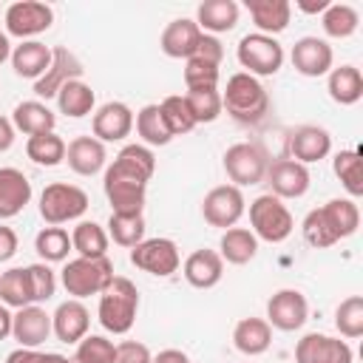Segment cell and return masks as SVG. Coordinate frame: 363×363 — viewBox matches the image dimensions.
<instances>
[{
  "instance_id": "1",
  "label": "cell",
  "mask_w": 363,
  "mask_h": 363,
  "mask_svg": "<svg viewBox=\"0 0 363 363\" xmlns=\"http://www.w3.org/2000/svg\"><path fill=\"white\" fill-rule=\"evenodd\" d=\"M156 173V156L147 145H125L108 164L102 190L111 213L142 216L147 199V182Z\"/></svg>"
},
{
  "instance_id": "2",
  "label": "cell",
  "mask_w": 363,
  "mask_h": 363,
  "mask_svg": "<svg viewBox=\"0 0 363 363\" xmlns=\"http://www.w3.org/2000/svg\"><path fill=\"white\" fill-rule=\"evenodd\" d=\"M136 312H139V289L130 278L125 275H113L111 284L99 292V323L105 332L111 335H125L130 332V326L136 323Z\"/></svg>"
},
{
  "instance_id": "3",
  "label": "cell",
  "mask_w": 363,
  "mask_h": 363,
  "mask_svg": "<svg viewBox=\"0 0 363 363\" xmlns=\"http://www.w3.org/2000/svg\"><path fill=\"white\" fill-rule=\"evenodd\" d=\"M221 108H227L235 122L255 125L269 113V94L252 74L238 71L227 79V88L221 91Z\"/></svg>"
},
{
  "instance_id": "4",
  "label": "cell",
  "mask_w": 363,
  "mask_h": 363,
  "mask_svg": "<svg viewBox=\"0 0 363 363\" xmlns=\"http://www.w3.org/2000/svg\"><path fill=\"white\" fill-rule=\"evenodd\" d=\"M113 278V264L111 258H71L62 272H60V281L65 286V292L77 301L88 298V295H99Z\"/></svg>"
},
{
  "instance_id": "5",
  "label": "cell",
  "mask_w": 363,
  "mask_h": 363,
  "mask_svg": "<svg viewBox=\"0 0 363 363\" xmlns=\"http://www.w3.org/2000/svg\"><path fill=\"white\" fill-rule=\"evenodd\" d=\"M250 227L255 238L267 244H281L292 235L295 218L281 199H275L272 193H264L255 201H250Z\"/></svg>"
},
{
  "instance_id": "6",
  "label": "cell",
  "mask_w": 363,
  "mask_h": 363,
  "mask_svg": "<svg viewBox=\"0 0 363 363\" xmlns=\"http://www.w3.org/2000/svg\"><path fill=\"white\" fill-rule=\"evenodd\" d=\"M88 210V193L68 182H51L40 193V216L45 224L60 227L65 221L79 218Z\"/></svg>"
},
{
  "instance_id": "7",
  "label": "cell",
  "mask_w": 363,
  "mask_h": 363,
  "mask_svg": "<svg viewBox=\"0 0 363 363\" xmlns=\"http://www.w3.org/2000/svg\"><path fill=\"white\" fill-rule=\"evenodd\" d=\"M269 167V156L255 142H235L224 150V173L235 187L261 184Z\"/></svg>"
},
{
  "instance_id": "8",
  "label": "cell",
  "mask_w": 363,
  "mask_h": 363,
  "mask_svg": "<svg viewBox=\"0 0 363 363\" xmlns=\"http://www.w3.org/2000/svg\"><path fill=\"white\" fill-rule=\"evenodd\" d=\"M235 57H238L241 68H247V74H252L255 79L258 77H272L284 65V45L275 37H267V34L255 31V34H247V37L238 40Z\"/></svg>"
},
{
  "instance_id": "9",
  "label": "cell",
  "mask_w": 363,
  "mask_h": 363,
  "mask_svg": "<svg viewBox=\"0 0 363 363\" xmlns=\"http://www.w3.org/2000/svg\"><path fill=\"white\" fill-rule=\"evenodd\" d=\"M130 264L147 275L167 278L182 267V255L173 238H145L130 250Z\"/></svg>"
},
{
  "instance_id": "10",
  "label": "cell",
  "mask_w": 363,
  "mask_h": 363,
  "mask_svg": "<svg viewBox=\"0 0 363 363\" xmlns=\"http://www.w3.org/2000/svg\"><path fill=\"white\" fill-rule=\"evenodd\" d=\"M247 210V201H244V193L241 187L235 184H218L213 187L204 199H201V216L210 227H218V230H230L238 224V218L244 216Z\"/></svg>"
},
{
  "instance_id": "11",
  "label": "cell",
  "mask_w": 363,
  "mask_h": 363,
  "mask_svg": "<svg viewBox=\"0 0 363 363\" xmlns=\"http://www.w3.org/2000/svg\"><path fill=\"white\" fill-rule=\"evenodd\" d=\"M54 23V9L40 0H17L6 9V34L31 40L43 31H48Z\"/></svg>"
},
{
  "instance_id": "12",
  "label": "cell",
  "mask_w": 363,
  "mask_h": 363,
  "mask_svg": "<svg viewBox=\"0 0 363 363\" xmlns=\"http://www.w3.org/2000/svg\"><path fill=\"white\" fill-rule=\"evenodd\" d=\"M309 318V303L301 289H278L267 301V323L281 332H295L306 323Z\"/></svg>"
},
{
  "instance_id": "13",
  "label": "cell",
  "mask_w": 363,
  "mask_h": 363,
  "mask_svg": "<svg viewBox=\"0 0 363 363\" xmlns=\"http://www.w3.org/2000/svg\"><path fill=\"white\" fill-rule=\"evenodd\" d=\"M354 352L346 340L309 332L295 343V363H352Z\"/></svg>"
},
{
  "instance_id": "14",
  "label": "cell",
  "mask_w": 363,
  "mask_h": 363,
  "mask_svg": "<svg viewBox=\"0 0 363 363\" xmlns=\"http://www.w3.org/2000/svg\"><path fill=\"white\" fill-rule=\"evenodd\" d=\"M264 182L269 184V193L284 201V199H301V196H306L312 176H309L306 164H301L295 159H278V162H272L267 167Z\"/></svg>"
},
{
  "instance_id": "15",
  "label": "cell",
  "mask_w": 363,
  "mask_h": 363,
  "mask_svg": "<svg viewBox=\"0 0 363 363\" xmlns=\"http://www.w3.org/2000/svg\"><path fill=\"white\" fill-rule=\"evenodd\" d=\"M82 77V62L77 60L74 51H68L65 45H57L51 48V65L48 71L34 82V94L40 99H51L60 94V88L71 79H79Z\"/></svg>"
},
{
  "instance_id": "16",
  "label": "cell",
  "mask_w": 363,
  "mask_h": 363,
  "mask_svg": "<svg viewBox=\"0 0 363 363\" xmlns=\"http://www.w3.org/2000/svg\"><path fill=\"white\" fill-rule=\"evenodd\" d=\"M292 68L303 77H323L332 71L335 62V51L323 37H301L292 45Z\"/></svg>"
},
{
  "instance_id": "17",
  "label": "cell",
  "mask_w": 363,
  "mask_h": 363,
  "mask_svg": "<svg viewBox=\"0 0 363 363\" xmlns=\"http://www.w3.org/2000/svg\"><path fill=\"white\" fill-rule=\"evenodd\" d=\"M51 335V315L40 306V303H31V306H23L14 312L11 318V337L23 346V349H37L48 340Z\"/></svg>"
},
{
  "instance_id": "18",
  "label": "cell",
  "mask_w": 363,
  "mask_h": 363,
  "mask_svg": "<svg viewBox=\"0 0 363 363\" xmlns=\"http://www.w3.org/2000/svg\"><path fill=\"white\" fill-rule=\"evenodd\" d=\"M91 128H94V139H99L102 145L122 142L133 130V111L125 102H105L102 108L94 111Z\"/></svg>"
},
{
  "instance_id": "19",
  "label": "cell",
  "mask_w": 363,
  "mask_h": 363,
  "mask_svg": "<svg viewBox=\"0 0 363 363\" xmlns=\"http://www.w3.org/2000/svg\"><path fill=\"white\" fill-rule=\"evenodd\" d=\"M88 326H91V312L85 309L82 301L77 298H68L62 301L54 315H51V332L57 335V340L62 343H79L85 335H88Z\"/></svg>"
},
{
  "instance_id": "20",
  "label": "cell",
  "mask_w": 363,
  "mask_h": 363,
  "mask_svg": "<svg viewBox=\"0 0 363 363\" xmlns=\"http://www.w3.org/2000/svg\"><path fill=\"white\" fill-rule=\"evenodd\" d=\"M329 150H332V136L320 125H301L289 136V153L301 164H315V162L326 159Z\"/></svg>"
},
{
  "instance_id": "21",
  "label": "cell",
  "mask_w": 363,
  "mask_h": 363,
  "mask_svg": "<svg viewBox=\"0 0 363 363\" xmlns=\"http://www.w3.org/2000/svg\"><path fill=\"white\" fill-rule=\"evenodd\" d=\"M182 275L196 289H213L224 278V261L216 250H193L182 264Z\"/></svg>"
},
{
  "instance_id": "22",
  "label": "cell",
  "mask_w": 363,
  "mask_h": 363,
  "mask_svg": "<svg viewBox=\"0 0 363 363\" xmlns=\"http://www.w3.org/2000/svg\"><path fill=\"white\" fill-rule=\"evenodd\" d=\"M31 201V182L17 167H0V221L14 218Z\"/></svg>"
},
{
  "instance_id": "23",
  "label": "cell",
  "mask_w": 363,
  "mask_h": 363,
  "mask_svg": "<svg viewBox=\"0 0 363 363\" xmlns=\"http://www.w3.org/2000/svg\"><path fill=\"white\" fill-rule=\"evenodd\" d=\"M199 37H201V28L196 26V20L179 17V20H170L164 26V31L159 37V48L173 60H190Z\"/></svg>"
},
{
  "instance_id": "24",
  "label": "cell",
  "mask_w": 363,
  "mask_h": 363,
  "mask_svg": "<svg viewBox=\"0 0 363 363\" xmlns=\"http://www.w3.org/2000/svg\"><path fill=\"white\" fill-rule=\"evenodd\" d=\"M65 162H68V167L77 176H96L105 167L108 153H105V145L99 139H94V136H77L65 147Z\"/></svg>"
},
{
  "instance_id": "25",
  "label": "cell",
  "mask_w": 363,
  "mask_h": 363,
  "mask_svg": "<svg viewBox=\"0 0 363 363\" xmlns=\"http://www.w3.org/2000/svg\"><path fill=\"white\" fill-rule=\"evenodd\" d=\"M51 65V48L40 40H23L11 48V68L23 79H40Z\"/></svg>"
},
{
  "instance_id": "26",
  "label": "cell",
  "mask_w": 363,
  "mask_h": 363,
  "mask_svg": "<svg viewBox=\"0 0 363 363\" xmlns=\"http://www.w3.org/2000/svg\"><path fill=\"white\" fill-rule=\"evenodd\" d=\"M238 3L235 0H204L199 3L196 9V26L204 31V34H224V31H233L235 23H238Z\"/></svg>"
},
{
  "instance_id": "27",
  "label": "cell",
  "mask_w": 363,
  "mask_h": 363,
  "mask_svg": "<svg viewBox=\"0 0 363 363\" xmlns=\"http://www.w3.org/2000/svg\"><path fill=\"white\" fill-rule=\"evenodd\" d=\"M247 9H250V17H252L258 34H267V37L286 31L289 17H292L289 0H247Z\"/></svg>"
},
{
  "instance_id": "28",
  "label": "cell",
  "mask_w": 363,
  "mask_h": 363,
  "mask_svg": "<svg viewBox=\"0 0 363 363\" xmlns=\"http://www.w3.org/2000/svg\"><path fill=\"white\" fill-rule=\"evenodd\" d=\"M11 125H14V130H20L26 136H37V133H51L54 125H57V116H54V111L45 102L26 99V102H17L14 105Z\"/></svg>"
},
{
  "instance_id": "29",
  "label": "cell",
  "mask_w": 363,
  "mask_h": 363,
  "mask_svg": "<svg viewBox=\"0 0 363 363\" xmlns=\"http://www.w3.org/2000/svg\"><path fill=\"white\" fill-rule=\"evenodd\" d=\"M269 343H272V326L264 318H241L233 329V346L247 357L264 354Z\"/></svg>"
},
{
  "instance_id": "30",
  "label": "cell",
  "mask_w": 363,
  "mask_h": 363,
  "mask_svg": "<svg viewBox=\"0 0 363 363\" xmlns=\"http://www.w3.org/2000/svg\"><path fill=\"white\" fill-rule=\"evenodd\" d=\"M326 91L337 105H354L363 96V74L357 65H337L326 74Z\"/></svg>"
},
{
  "instance_id": "31",
  "label": "cell",
  "mask_w": 363,
  "mask_h": 363,
  "mask_svg": "<svg viewBox=\"0 0 363 363\" xmlns=\"http://www.w3.org/2000/svg\"><path fill=\"white\" fill-rule=\"evenodd\" d=\"M255 252H258V238L252 235V230H247V227H230V230L221 233V241H218L221 261L241 267V264H250L255 258Z\"/></svg>"
},
{
  "instance_id": "32",
  "label": "cell",
  "mask_w": 363,
  "mask_h": 363,
  "mask_svg": "<svg viewBox=\"0 0 363 363\" xmlns=\"http://www.w3.org/2000/svg\"><path fill=\"white\" fill-rule=\"evenodd\" d=\"M329 230L335 233V238H349L357 233L360 227V210L354 204V199H329L323 207H320Z\"/></svg>"
},
{
  "instance_id": "33",
  "label": "cell",
  "mask_w": 363,
  "mask_h": 363,
  "mask_svg": "<svg viewBox=\"0 0 363 363\" xmlns=\"http://www.w3.org/2000/svg\"><path fill=\"white\" fill-rule=\"evenodd\" d=\"M57 105H60V113L71 116V119H82L88 113H94V105H96V94L88 82L82 79H71L60 88L57 94Z\"/></svg>"
},
{
  "instance_id": "34",
  "label": "cell",
  "mask_w": 363,
  "mask_h": 363,
  "mask_svg": "<svg viewBox=\"0 0 363 363\" xmlns=\"http://www.w3.org/2000/svg\"><path fill=\"white\" fill-rule=\"evenodd\" d=\"M65 139L60 133H37L26 142V156L40 167H57L65 162Z\"/></svg>"
},
{
  "instance_id": "35",
  "label": "cell",
  "mask_w": 363,
  "mask_h": 363,
  "mask_svg": "<svg viewBox=\"0 0 363 363\" xmlns=\"http://www.w3.org/2000/svg\"><path fill=\"white\" fill-rule=\"evenodd\" d=\"M133 125H136V133H139L142 145H147V147H164L173 139V133L164 125V116H162L159 105H145L133 116Z\"/></svg>"
},
{
  "instance_id": "36",
  "label": "cell",
  "mask_w": 363,
  "mask_h": 363,
  "mask_svg": "<svg viewBox=\"0 0 363 363\" xmlns=\"http://www.w3.org/2000/svg\"><path fill=\"white\" fill-rule=\"evenodd\" d=\"M0 303H6L11 309H23V306L34 303L31 281H28L26 267H11L9 272L0 275Z\"/></svg>"
},
{
  "instance_id": "37",
  "label": "cell",
  "mask_w": 363,
  "mask_h": 363,
  "mask_svg": "<svg viewBox=\"0 0 363 363\" xmlns=\"http://www.w3.org/2000/svg\"><path fill=\"white\" fill-rule=\"evenodd\" d=\"M320 26H323V34L326 37H335V40H346L357 31L360 26V14L354 6L349 3H329V9L320 14Z\"/></svg>"
},
{
  "instance_id": "38",
  "label": "cell",
  "mask_w": 363,
  "mask_h": 363,
  "mask_svg": "<svg viewBox=\"0 0 363 363\" xmlns=\"http://www.w3.org/2000/svg\"><path fill=\"white\" fill-rule=\"evenodd\" d=\"M108 233L96 221H79L71 233V247L82 258H105L108 255Z\"/></svg>"
},
{
  "instance_id": "39",
  "label": "cell",
  "mask_w": 363,
  "mask_h": 363,
  "mask_svg": "<svg viewBox=\"0 0 363 363\" xmlns=\"http://www.w3.org/2000/svg\"><path fill=\"white\" fill-rule=\"evenodd\" d=\"M34 250H37V255L43 258V264H60V261H65L68 258V252L74 250L71 247V235H68V230H62V227H43L40 233H37V238H34Z\"/></svg>"
},
{
  "instance_id": "40",
  "label": "cell",
  "mask_w": 363,
  "mask_h": 363,
  "mask_svg": "<svg viewBox=\"0 0 363 363\" xmlns=\"http://www.w3.org/2000/svg\"><path fill=\"white\" fill-rule=\"evenodd\" d=\"M332 170H335V176L340 179V184L346 187V193L352 199L363 196V162H360V153L357 150H340V153H335Z\"/></svg>"
},
{
  "instance_id": "41",
  "label": "cell",
  "mask_w": 363,
  "mask_h": 363,
  "mask_svg": "<svg viewBox=\"0 0 363 363\" xmlns=\"http://www.w3.org/2000/svg\"><path fill=\"white\" fill-rule=\"evenodd\" d=\"M108 238L119 247L133 250L139 241H145V218L142 216H122V213H111L108 218Z\"/></svg>"
},
{
  "instance_id": "42",
  "label": "cell",
  "mask_w": 363,
  "mask_h": 363,
  "mask_svg": "<svg viewBox=\"0 0 363 363\" xmlns=\"http://www.w3.org/2000/svg\"><path fill=\"white\" fill-rule=\"evenodd\" d=\"M184 102L190 108V116L196 125L201 122H216L221 116V91L218 88H199V91H187Z\"/></svg>"
},
{
  "instance_id": "43",
  "label": "cell",
  "mask_w": 363,
  "mask_h": 363,
  "mask_svg": "<svg viewBox=\"0 0 363 363\" xmlns=\"http://www.w3.org/2000/svg\"><path fill=\"white\" fill-rule=\"evenodd\" d=\"M159 111L164 116V125L173 136H182V133H190L196 128L193 116H190V108L184 102V94H170L159 102Z\"/></svg>"
},
{
  "instance_id": "44",
  "label": "cell",
  "mask_w": 363,
  "mask_h": 363,
  "mask_svg": "<svg viewBox=\"0 0 363 363\" xmlns=\"http://www.w3.org/2000/svg\"><path fill=\"white\" fill-rule=\"evenodd\" d=\"M335 326L343 337L354 340L363 335V298L360 295H349L337 303L335 309Z\"/></svg>"
},
{
  "instance_id": "45",
  "label": "cell",
  "mask_w": 363,
  "mask_h": 363,
  "mask_svg": "<svg viewBox=\"0 0 363 363\" xmlns=\"http://www.w3.org/2000/svg\"><path fill=\"white\" fill-rule=\"evenodd\" d=\"M116 357V343L108 340L105 335H85L77 349H74V363H113Z\"/></svg>"
},
{
  "instance_id": "46",
  "label": "cell",
  "mask_w": 363,
  "mask_h": 363,
  "mask_svg": "<svg viewBox=\"0 0 363 363\" xmlns=\"http://www.w3.org/2000/svg\"><path fill=\"white\" fill-rule=\"evenodd\" d=\"M301 230H303L306 244H309V247H315V250H323V247L337 244V238H335V233L329 230V224H326V218H323L320 207H315V210H309V213H306V218H303Z\"/></svg>"
},
{
  "instance_id": "47",
  "label": "cell",
  "mask_w": 363,
  "mask_h": 363,
  "mask_svg": "<svg viewBox=\"0 0 363 363\" xmlns=\"http://www.w3.org/2000/svg\"><path fill=\"white\" fill-rule=\"evenodd\" d=\"M184 85H187V91L218 88V65L196 60V57L184 60Z\"/></svg>"
},
{
  "instance_id": "48",
  "label": "cell",
  "mask_w": 363,
  "mask_h": 363,
  "mask_svg": "<svg viewBox=\"0 0 363 363\" xmlns=\"http://www.w3.org/2000/svg\"><path fill=\"white\" fill-rule=\"evenodd\" d=\"M28 281H31V295H34V303H43V301H51L54 292H57V275L48 264L37 261V264H28Z\"/></svg>"
},
{
  "instance_id": "49",
  "label": "cell",
  "mask_w": 363,
  "mask_h": 363,
  "mask_svg": "<svg viewBox=\"0 0 363 363\" xmlns=\"http://www.w3.org/2000/svg\"><path fill=\"white\" fill-rule=\"evenodd\" d=\"M150 360H153V354H150V349L145 343H139V340H122V343H116L113 363H150Z\"/></svg>"
},
{
  "instance_id": "50",
  "label": "cell",
  "mask_w": 363,
  "mask_h": 363,
  "mask_svg": "<svg viewBox=\"0 0 363 363\" xmlns=\"http://www.w3.org/2000/svg\"><path fill=\"white\" fill-rule=\"evenodd\" d=\"M193 57H196V60H204V62H213V65H221V60H224V45H221V40H218V37H213V34H204V31H201V37H199V43H196Z\"/></svg>"
},
{
  "instance_id": "51",
  "label": "cell",
  "mask_w": 363,
  "mask_h": 363,
  "mask_svg": "<svg viewBox=\"0 0 363 363\" xmlns=\"http://www.w3.org/2000/svg\"><path fill=\"white\" fill-rule=\"evenodd\" d=\"M17 233L11 230V227H6V224H0V264L3 261H9L14 252H17Z\"/></svg>"
},
{
  "instance_id": "52",
  "label": "cell",
  "mask_w": 363,
  "mask_h": 363,
  "mask_svg": "<svg viewBox=\"0 0 363 363\" xmlns=\"http://www.w3.org/2000/svg\"><path fill=\"white\" fill-rule=\"evenodd\" d=\"M6 363H43V352H37V349H14L9 357H6Z\"/></svg>"
},
{
  "instance_id": "53",
  "label": "cell",
  "mask_w": 363,
  "mask_h": 363,
  "mask_svg": "<svg viewBox=\"0 0 363 363\" xmlns=\"http://www.w3.org/2000/svg\"><path fill=\"white\" fill-rule=\"evenodd\" d=\"M14 125H11V119H6V116H0V153H6L11 145H14Z\"/></svg>"
},
{
  "instance_id": "54",
  "label": "cell",
  "mask_w": 363,
  "mask_h": 363,
  "mask_svg": "<svg viewBox=\"0 0 363 363\" xmlns=\"http://www.w3.org/2000/svg\"><path fill=\"white\" fill-rule=\"evenodd\" d=\"M332 0H295V6L303 11V14H323L329 9Z\"/></svg>"
},
{
  "instance_id": "55",
  "label": "cell",
  "mask_w": 363,
  "mask_h": 363,
  "mask_svg": "<svg viewBox=\"0 0 363 363\" xmlns=\"http://www.w3.org/2000/svg\"><path fill=\"white\" fill-rule=\"evenodd\" d=\"M150 363H190V357H187L184 352H179V349H164V352H159Z\"/></svg>"
},
{
  "instance_id": "56",
  "label": "cell",
  "mask_w": 363,
  "mask_h": 363,
  "mask_svg": "<svg viewBox=\"0 0 363 363\" xmlns=\"http://www.w3.org/2000/svg\"><path fill=\"white\" fill-rule=\"evenodd\" d=\"M11 312H9V306L6 303H0V340H6L9 335H11Z\"/></svg>"
},
{
  "instance_id": "57",
  "label": "cell",
  "mask_w": 363,
  "mask_h": 363,
  "mask_svg": "<svg viewBox=\"0 0 363 363\" xmlns=\"http://www.w3.org/2000/svg\"><path fill=\"white\" fill-rule=\"evenodd\" d=\"M6 60H11V43H9V34L0 31V65H3Z\"/></svg>"
},
{
  "instance_id": "58",
  "label": "cell",
  "mask_w": 363,
  "mask_h": 363,
  "mask_svg": "<svg viewBox=\"0 0 363 363\" xmlns=\"http://www.w3.org/2000/svg\"><path fill=\"white\" fill-rule=\"evenodd\" d=\"M43 363H71V357H65L60 352H43Z\"/></svg>"
},
{
  "instance_id": "59",
  "label": "cell",
  "mask_w": 363,
  "mask_h": 363,
  "mask_svg": "<svg viewBox=\"0 0 363 363\" xmlns=\"http://www.w3.org/2000/svg\"><path fill=\"white\" fill-rule=\"evenodd\" d=\"M71 363H74V360H71Z\"/></svg>"
}]
</instances>
